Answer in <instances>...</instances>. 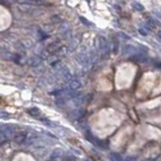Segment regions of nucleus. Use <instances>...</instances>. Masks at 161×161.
<instances>
[{
    "label": "nucleus",
    "instance_id": "2eb2a0df",
    "mask_svg": "<svg viewBox=\"0 0 161 161\" xmlns=\"http://www.w3.org/2000/svg\"><path fill=\"white\" fill-rule=\"evenodd\" d=\"M132 6H133V8L137 11H143L144 10V6L142 5L141 3H139V2H133Z\"/></svg>",
    "mask_w": 161,
    "mask_h": 161
},
{
    "label": "nucleus",
    "instance_id": "f257e3e1",
    "mask_svg": "<svg viewBox=\"0 0 161 161\" xmlns=\"http://www.w3.org/2000/svg\"><path fill=\"white\" fill-rule=\"evenodd\" d=\"M99 49L101 53L103 54H107L110 53V45H109L108 40L104 36H100L99 37Z\"/></svg>",
    "mask_w": 161,
    "mask_h": 161
},
{
    "label": "nucleus",
    "instance_id": "f3484780",
    "mask_svg": "<svg viewBox=\"0 0 161 161\" xmlns=\"http://www.w3.org/2000/svg\"><path fill=\"white\" fill-rule=\"evenodd\" d=\"M1 118L2 119H7V118H9V114L5 112H1Z\"/></svg>",
    "mask_w": 161,
    "mask_h": 161
},
{
    "label": "nucleus",
    "instance_id": "4be33fe9",
    "mask_svg": "<svg viewBox=\"0 0 161 161\" xmlns=\"http://www.w3.org/2000/svg\"><path fill=\"white\" fill-rule=\"evenodd\" d=\"M157 35H158V37H159V38H160V39H161V30H159V31H158Z\"/></svg>",
    "mask_w": 161,
    "mask_h": 161
},
{
    "label": "nucleus",
    "instance_id": "7ed1b4c3",
    "mask_svg": "<svg viewBox=\"0 0 161 161\" xmlns=\"http://www.w3.org/2000/svg\"><path fill=\"white\" fill-rule=\"evenodd\" d=\"M27 138H28L27 132L21 131V132H18L14 135V142L16 144H23L24 142L27 141Z\"/></svg>",
    "mask_w": 161,
    "mask_h": 161
},
{
    "label": "nucleus",
    "instance_id": "5701e85b",
    "mask_svg": "<svg viewBox=\"0 0 161 161\" xmlns=\"http://www.w3.org/2000/svg\"><path fill=\"white\" fill-rule=\"evenodd\" d=\"M156 161H159V160H156Z\"/></svg>",
    "mask_w": 161,
    "mask_h": 161
},
{
    "label": "nucleus",
    "instance_id": "dca6fc26",
    "mask_svg": "<svg viewBox=\"0 0 161 161\" xmlns=\"http://www.w3.org/2000/svg\"><path fill=\"white\" fill-rule=\"evenodd\" d=\"M31 62L33 63H30V65L36 67V65H38L40 63V60H38V58H31Z\"/></svg>",
    "mask_w": 161,
    "mask_h": 161
},
{
    "label": "nucleus",
    "instance_id": "aec40b11",
    "mask_svg": "<svg viewBox=\"0 0 161 161\" xmlns=\"http://www.w3.org/2000/svg\"><path fill=\"white\" fill-rule=\"evenodd\" d=\"M155 65H156V67H157L159 70H161V62H157V63H155Z\"/></svg>",
    "mask_w": 161,
    "mask_h": 161
},
{
    "label": "nucleus",
    "instance_id": "412c9836",
    "mask_svg": "<svg viewBox=\"0 0 161 161\" xmlns=\"http://www.w3.org/2000/svg\"><path fill=\"white\" fill-rule=\"evenodd\" d=\"M125 161H135L134 158H132V157H130V158H127V159H125Z\"/></svg>",
    "mask_w": 161,
    "mask_h": 161
},
{
    "label": "nucleus",
    "instance_id": "39448f33",
    "mask_svg": "<svg viewBox=\"0 0 161 161\" xmlns=\"http://www.w3.org/2000/svg\"><path fill=\"white\" fill-rule=\"evenodd\" d=\"M60 40H56V41L51 42V44H49L47 45L46 47V51L49 53H56V51H58L60 49H62V45H60Z\"/></svg>",
    "mask_w": 161,
    "mask_h": 161
},
{
    "label": "nucleus",
    "instance_id": "a211bd4d",
    "mask_svg": "<svg viewBox=\"0 0 161 161\" xmlns=\"http://www.w3.org/2000/svg\"><path fill=\"white\" fill-rule=\"evenodd\" d=\"M119 35L124 36L123 38H125V39H129V38H130V36H129V35H127V34H125V33H124V32H119Z\"/></svg>",
    "mask_w": 161,
    "mask_h": 161
},
{
    "label": "nucleus",
    "instance_id": "f8f14e48",
    "mask_svg": "<svg viewBox=\"0 0 161 161\" xmlns=\"http://www.w3.org/2000/svg\"><path fill=\"white\" fill-rule=\"evenodd\" d=\"M84 115H85V111L83 109H78V110L72 112V116H74L75 119H81V118L84 117Z\"/></svg>",
    "mask_w": 161,
    "mask_h": 161
},
{
    "label": "nucleus",
    "instance_id": "0eeeda50",
    "mask_svg": "<svg viewBox=\"0 0 161 161\" xmlns=\"http://www.w3.org/2000/svg\"><path fill=\"white\" fill-rule=\"evenodd\" d=\"M1 134L3 138H9L12 135H14V129L11 126H2Z\"/></svg>",
    "mask_w": 161,
    "mask_h": 161
},
{
    "label": "nucleus",
    "instance_id": "423d86ee",
    "mask_svg": "<svg viewBox=\"0 0 161 161\" xmlns=\"http://www.w3.org/2000/svg\"><path fill=\"white\" fill-rule=\"evenodd\" d=\"M81 86H82L81 82L79 80L74 79V80L70 81L69 85H67V91H70V92H76V91H78L79 89H80Z\"/></svg>",
    "mask_w": 161,
    "mask_h": 161
},
{
    "label": "nucleus",
    "instance_id": "9b49d317",
    "mask_svg": "<svg viewBox=\"0 0 161 161\" xmlns=\"http://www.w3.org/2000/svg\"><path fill=\"white\" fill-rule=\"evenodd\" d=\"M27 113H28V114L30 115V116L35 117V118H36V117H39L40 114H41V112L39 111V109L35 108V107L28 109V110H27Z\"/></svg>",
    "mask_w": 161,
    "mask_h": 161
},
{
    "label": "nucleus",
    "instance_id": "4468645a",
    "mask_svg": "<svg viewBox=\"0 0 161 161\" xmlns=\"http://www.w3.org/2000/svg\"><path fill=\"white\" fill-rule=\"evenodd\" d=\"M78 60H79V63H86L88 62V60H89V58H88L87 56H86V54H84V53H81L80 56H78Z\"/></svg>",
    "mask_w": 161,
    "mask_h": 161
},
{
    "label": "nucleus",
    "instance_id": "6e6552de",
    "mask_svg": "<svg viewBox=\"0 0 161 161\" xmlns=\"http://www.w3.org/2000/svg\"><path fill=\"white\" fill-rule=\"evenodd\" d=\"M136 51H137V49L130 44H126L123 49V54H131L132 56V54L136 53Z\"/></svg>",
    "mask_w": 161,
    "mask_h": 161
},
{
    "label": "nucleus",
    "instance_id": "20e7f679",
    "mask_svg": "<svg viewBox=\"0 0 161 161\" xmlns=\"http://www.w3.org/2000/svg\"><path fill=\"white\" fill-rule=\"evenodd\" d=\"M16 2L27 5H45L47 4V0H16Z\"/></svg>",
    "mask_w": 161,
    "mask_h": 161
},
{
    "label": "nucleus",
    "instance_id": "ddd939ff",
    "mask_svg": "<svg viewBox=\"0 0 161 161\" xmlns=\"http://www.w3.org/2000/svg\"><path fill=\"white\" fill-rule=\"evenodd\" d=\"M62 155H63V150H62V149H56V150H53V152L51 153V159H56V158L60 157Z\"/></svg>",
    "mask_w": 161,
    "mask_h": 161
},
{
    "label": "nucleus",
    "instance_id": "1a4fd4ad",
    "mask_svg": "<svg viewBox=\"0 0 161 161\" xmlns=\"http://www.w3.org/2000/svg\"><path fill=\"white\" fill-rule=\"evenodd\" d=\"M151 30H152V29H151L150 27H149L148 25H147L146 23L143 24V25H142V26H140V27H139V29H138V31H139V33H140V34H141V35H143V36L147 35L149 32H150Z\"/></svg>",
    "mask_w": 161,
    "mask_h": 161
},
{
    "label": "nucleus",
    "instance_id": "6ab92c4d",
    "mask_svg": "<svg viewBox=\"0 0 161 161\" xmlns=\"http://www.w3.org/2000/svg\"><path fill=\"white\" fill-rule=\"evenodd\" d=\"M80 19L81 20H83V21H82V22H83V23H85V24H87V25H89V22H87V19H85V18H84V17H80Z\"/></svg>",
    "mask_w": 161,
    "mask_h": 161
},
{
    "label": "nucleus",
    "instance_id": "f03ea898",
    "mask_svg": "<svg viewBox=\"0 0 161 161\" xmlns=\"http://www.w3.org/2000/svg\"><path fill=\"white\" fill-rule=\"evenodd\" d=\"M147 56L146 53H136L129 58V60L133 63H146L147 62Z\"/></svg>",
    "mask_w": 161,
    "mask_h": 161
},
{
    "label": "nucleus",
    "instance_id": "9d476101",
    "mask_svg": "<svg viewBox=\"0 0 161 161\" xmlns=\"http://www.w3.org/2000/svg\"><path fill=\"white\" fill-rule=\"evenodd\" d=\"M109 158H110L111 161H125L123 157H122L121 155H120L119 153H116V152H112L110 153V155H109Z\"/></svg>",
    "mask_w": 161,
    "mask_h": 161
}]
</instances>
